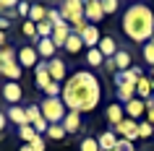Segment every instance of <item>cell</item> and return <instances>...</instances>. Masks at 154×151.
I'll use <instances>...</instances> for the list:
<instances>
[{
    "mask_svg": "<svg viewBox=\"0 0 154 151\" xmlns=\"http://www.w3.org/2000/svg\"><path fill=\"white\" fill-rule=\"evenodd\" d=\"M63 104L68 107V112H94L99 107L102 99V86L99 78L91 71H76L68 76V81L63 83Z\"/></svg>",
    "mask_w": 154,
    "mask_h": 151,
    "instance_id": "obj_1",
    "label": "cell"
},
{
    "mask_svg": "<svg viewBox=\"0 0 154 151\" xmlns=\"http://www.w3.org/2000/svg\"><path fill=\"white\" fill-rule=\"evenodd\" d=\"M123 34L136 44H146L154 39V11L146 3H131L120 21Z\"/></svg>",
    "mask_w": 154,
    "mask_h": 151,
    "instance_id": "obj_2",
    "label": "cell"
},
{
    "mask_svg": "<svg viewBox=\"0 0 154 151\" xmlns=\"http://www.w3.org/2000/svg\"><path fill=\"white\" fill-rule=\"evenodd\" d=\"M39 110H42V117L47 120L50 125H60L63 122V117L68 115V107L63 104V99L57 96V99H42V104H39Z\"/></svg>",
    "mask_w": 154,
    "mask_h": 151,
    "instance_id": "obj_3",
    "label": "cell"
},
{
    "mask_svg": "<svg viewBox=\"0 0 154 151\" xmlns=\"http://www.w3.org/2000/svg\"><path fill=\"white\" fill-rule=\"evenodd\" d=\"M57 11H60V16H63V21L68 26H73L76 21L84 18V3L81 0H65V3L57 5Z\"/></svg>",
    "mask_w": 154,
    "mask_h": 151,
    "instance_id": "obj_4",
    "label": "cell"
},
{
    "mask_svg": "<svg viewBox=\"0 0 154 151\" xmlns=\"http://www.w3.org/2000/svg\"><path fill=\"white\" fill-rule=\"evenodd\" d=\"M105 68L107 71H128V68H133V55H131L128 50H118V52H115V57L112 60H105Z\"/></svg>",
    "mask_w": 154,
    "mask_h": 151,
    "instance_id": "obj_5",
    "label": "cell"
},
{
    "mask_svg": "<svg viewBox=\"0 0 154 151\" xmlns=\"http://www.w3.org/2000/svg\"><path fill=\"white\" fill-rule=\"evenodd\" d=\"M47 71H50V78L55 81V83H65L68 81V63H65L63 57L47 60Z\"/></svg>",
    "mask_w": 154,
    "mask_h": 151,
    "instance_id": "obj_6",
    "label": "cell"
},
{
    "mask_svg": "<svg viewBox=\"0 0 154 151\" xmlns=\"http://www.w3.org/2000/svg\"><path fill=\"white\" fill-rule=\"evenodd\" d=\"M0 96H3L11 107H16V104H21V99H24V89H21L18 81H8V83L3 86V91H0Z\"/></svg>",
    "mask_w": 154,
    "mask_h": 151,
    "instance_id": "obj_7",
    "label": "cell"
},
{
    "mask_svg": "<svg viewBox=\"0 0 154 151\" xmlns=\"http://www.w3.org/2000/svg\"><path fill=\"white\" fill-rule=\"evenodd\" d=\"M16 60H18L21 68H37V65L42 63L39 55H37V50H34L32 44H24V47L18 50V52H16Z\"/></svg>",
    "mask_w": 154,
    "mask_h": 151,
    "instance_id": "obj_8",
    "label": "cell"
},
{
    "mask_svg": "<svg viewBox=\"0 0 154 151\" xmlns=\"http://www.w3.org/2000/svg\"><path fill=\"white\" fill-rule=\"evenodd\" d=\"M115 135H120V138H125V141L133 143L138 138V122H136V120H131V117H125L120 125H115Z\"/></svg>",
    "mask_w": 154,
    "mask_h": 151,
    "instance_id": "obj_9",
    "label": "cell"
},
{
    "mask_svg": "<svg viewBox=\"0 0 154 151\" xmlns=\"http://www.w3.org/2000/svg\"><path fill=\"white\" fill-rule=\"evenodd\" d=\"M84 18H86L91 26H97L99 21L105 18V13H102V3H99V0H86V3H84Z\"/></svg>",
    "mask_w": 154,
    "mask_h": 151,
    "instance_id": "obj_10",
    "label": "cell"
},
{
    "mask_svg": "<svg viewBox=\"0 0 154 151\" xmlns=\"http://www.w3.org/2000/svg\"><path fill=\"white\" fill-rule=\"evenodd\" d=\"M123 110H125V117H131V120H136V122H138V120L146 115V102L136 96V99H131L128 104H123Z\"/></svg>",
    "mask_w": 154,
    "mask_h": 151,
    "instance_id": "obj_11",
    "label": "cell"
},
{
    "mask_svg": "<svg viewBox=\"0 0 154 151\" xmlns=\"http://www.w3.org/2000/svg\"><path fill=\"white\" fill-rule=\"evenodd\" d=\"M63 128H65V133H68V135L81 133V130H84V117L79 115V112H68V115L63 117Z\"/></svg>",
    "mask_w": 154,
    "mask_h": 151,
    "instance_id": "obj_12",
    "label": "cell"
},
{
    "mask_svg": "<svg viewBox=\"0 0 154 151\" xmlns=\"http://www.w3.org/2000/svg\"><path fill=\"white\" fill-rule=\"evenodd\" d=\"M34 50H37V55H39V60H52V57H57V47L52 44V39H37V44H34Z\"/></svg>",
    "mask_w": 154,
    "mask_h": 151,
    "instance_id": "obj_13",
    "label": "cell"
},
{
    "mask_svg": "<svg viewBox=\"0 0 154 151\" xmlns=\"http://www.w3.org/2000/svg\"><path fill=\"white\" fill-rule=\"evenodd\" d=\"M34 83H37V89L39 91H45V89L52 83V78H50V71H47V63L42 60L37 68H34Z\"/></svg>",
    "mask_w": 154,
    "mask_h": 151,
    "instance_id": "obj_14",
    "label": "cell"
},
{
    "mask_svg": "<svg viewBox=\"0 0 154 151\" xmlns=\"http://www.w3.org/2000/svg\"><path fill=\"white\" fill-rule=\"evenodd\" d=\"M97 50L105 55V60H112L115 57V52H118V42H115V37H110V34H105L102 39H99V44H97Z\"/></svg>",
    "mask_w": 154,
    "mask_h": 151,
    "instance_id": "obj_15",
    "label": "cell"
},
{
    "mask_svg": "<svg viewBox=\"0 0 154 151\" xmlns=\"http://www.w3.org/2000/svg\"><path fill=\"white\" fill-rule=\"evenodd\" d=\"M115 96H118V104H128L131 99H136V83H115Z\"/></svg>",
    "mask_w": 154,
    "mask_h": 151,
    "instance_id": "obj_16",
    "label": "cell"
},
{
    "mask_svg": "<svg viewBox=\"0 0 154 151\" xmlns=\"http://www.w3.org/2000/svg\"><path fill=\"white\" fill-rule=\"evenodd\" d=\"M105 117H107V122L110 125H120L123 120H125V110H123V104H118V102H112L110 107H107V112H105Z\"/></svg>",
    "mask_w": 154,
    "mask_h": 151,
    "instance_id": "obj_17",
    "label": "cell"
},
{
    "mask_svg": "<svg viewBox=\"0 0 154 151\" xmlns=\"http://www.w3.org/2000/svg\"><path fill=\"white\" fill-rule=\"evenodd\" d=\"M81 39H84V47L86 50H94L99 44V39H102V34H99V29L97 26H86V29H84V34H81Z\"/></svg>",
    "mask_w": 154,
    "mask_h": 151,
    "instance_id": "obj_18",
    "label": "cell"
},
{
    "mask_svg": "<svg viewBox=\"0 0 154 151\" xmlns=\"http://www.w3.org/2000/svg\"><path fill=\"white\" fill-rule=\"evenodd\" d=\"M97 143H99V151H112L118 146V135L115 130H105V133L97 135Z\"/></svg>",
    "mask_w": 154,
    "mask_h": 151,
    "instance_id": "obj_19",
    "label": "cell"
},
{
    "mask_svg": "<svg viewBox=\"0 0 154 151\" xmlns=\"http://www.w3.org/2000/svg\"><path fill=\"white\" fill-rule=\"evenodd\" d=\"M68 37H71V26L65 24V26H55V29H52V37H50V39H52V44H55V47L60 50V47H65Z\"/></svg>",
    "mask_w": 154,
    "mask_h": 151,
    "instance_id": "obj_20",
    "label": "cell"
},
{
    "mask_svg": "<svg viewBox=\"0 0 154 151\" xmlns=\"http://www.w3.org/2000/svg\"><path fill=\"white\" fill-rule=\"evenodd\" d=\"M154 94V89H152V78H146V76H141L136 83V96L138 99H144V102H149Z\"/></svg>",
    "mask_w": 154,
    "mask_h": 151,
    "instance_id": "obj_21",
    "label": "cell"
},
{
    "mask_svg": "<svg viewBox=\"0 0 154 151\" xmlns=\"http://www.w3.org/2000/svg\"><path fill=\"white\" fill-rule=\"evenodd\" d=\"M5 117H8V122H16L18 128L21 125H29V122H26V112H24V107H8V110H5Z\"/></svg>",
    "mask_w": 154,
    "mask_h": 151,
    "instance_id": "obj_22",
    "label": "cell"
},
{
    "mask_svg": "<svg viewBox=\"0 0 154 151\" xmlns=\"http://www.w3.org/2000/svg\"><path fill=\"white\" fill-rule=\"evenodd\" d=\"M65 52H68V55H79V52H81L84 50V39L81 37H79V34H73L71 32V37H68V42H65Z\"/></svg>",
    "mask_w": 154,
    "mask_h": 151,
    "instance_id": "obj_23",
    "label": "cell"
},
{
    "mask_svg": "<svg viewBox=\"0 0 154 151\" xmlns=\"http://www.w3.org/2000/svg\"><path fill=\"white\" fill-rule=\"evenodd\" d=\"M26 21H32V24H39V21H47V8L39 5V3H32V11H29V18Z\"/></svg>",
    "mask_w": 154,
    "mask_h": 151,
    "instance_id": "obj_24",
    "label": "cell"
},
{
    "mask_svg": "<svg viewBox=\"0 0 154 151\" xmlns=\"http://www.w3.org/2000/svg\"><path fill=\"white\" fill-rule=\"evenodd\" d=\"M86 65H89V68H105V55H102L97 47L86 50Z\"/></svg>",
    "mask_w": 154,
    "mask_h": 151,
    "instance_id": "obj_25",
    "label": "cell"
},
{
    "mask_svg": "<svg viewBox=\"0 0 154 151\" xmlns=\"http://www.w3.org/2000/svg\"><path fill=\"white\" fill-rule=\"evenodd\" d=\"M24 112H26V122H29V125H34V122L42 117V110H39V104H37V102H29L24 107Z\"/></svg>",
    "mask_w": 154,
    "mask_h": 151,
    "instance_id": "obj_26",
    "label": "cell"
},
{
    "mask_svg": "<svg viewBox=\"0 0 154 151\" xmlns=\"http://www.w3.org/2000/svg\"><path fill=\"white\" fill-rule=\"evenodd\" d=\"M21 71H24V68L18 65V60H16V63L3 65V76H5L8 81H18V78H21Z\"/></svg>",
    "mask_w": 154,
    "mask_h": 151,
    "instance_id": "obj_27",
    "label": "cell"
},
{
    "mask_svg": "<svg viewBox=\"0 0 154 151\" xmlns=\"http://www.w3.org/2000/svg\"><path fill=\"white\" fill-rule=\"evenodd\" d=\"M16 52H18V50H13V47H11V44H5V47L0 50V65L16 63Z\"/></svg>",
    "mask_w": 154,
    "mask_h": 151,
    "instance_id": "obj_28",
    "label": "cell"
},
{
    "mask_svg": "<svg viewBox=\"0 0 154 151\" xmlns=\"http://www.w3.org/2000/svg\"><path fill=\"white\" fill-rule=\"evenodd\" d=\"M18 138H21V143H32L34 138H37V130H34L32 125H21L18 128Z\"/></svg>",
    "mask_w": 154,
    "mask_h": 151,
    "instance_id": "obj_29",
    "label": "cell"
},
{
    "mask_svg": "<svg viewBox=\"0 0 154 151\" xmlns=\"http://www.w3.org/2000/svg\"><path fill=\"white\" fill-rule=\"evenodd\" d=\"M79 151H99V143L94 135H84L81 143H79Z\"/></svg>",
    "mask_w": 154,
    "mask_h": 151,
    "instance_id": "obj_30",
    "label": "cell"
},
{
    "mask_svg": "<svg viewBox=\"0 0 154 151\" xmlns=\"http://www.w3.org/2000/svg\"><path fill=\"white\" fill-rule=\"evenodd\" d=\"M141 55H144V63H146V65H149V68L154 71V39H152V42H146V44H144V50H141Z\"/></svg>",
    "mask_w": 154,
    "mask_h": 151,
    "instance_id": "obj_31",
    "label": "cell"
},
{
    "mask_svg": "<svg viewBox=\"0 0 154 151\" xmlns=\"http://www.w3.org/2000/svg\"><path fill=\"white\" fill-rule=\"evenodd\" d=\"M154 135V128H152V122L149 120H138V138H152Z\"/></svg>",
    "mask_w": 154,
    "mask_h": 151,
    "instance_id": "obj_32",
    "label": "cell"
},
{
    "mask_svg": "<svg viewBox=\"0 0 154 151\" xmlns=\"http://www.w3.org/2000/svg\"><path fill=\"white\" fill-rule=\"evenodd\" d=\"M65 128H63V122L60 125H50V130H47V138H52V141H63L65 138Z\"/></svg>",
    "mask_w": 154,
    "mask_h": 151,
    "instance_id": "obj_33",
    "label": "cell"
},
{
    "mask_svg": "<svg viewBox=\"0 0 154 151\" xmlns=\"http://www.w3.org/2000/svg\"><path fill=\"white\" fill-rule=\"evenodd\" d=\"M47 21L52 26H65V21H63V16H60L57 8H47Z\"/></svg>",
    "mask_w": 154,
    "mask_h": 151,
    "instance_id": "obj_34",
    "label": "cell"
},
{
    "mask_svg": "<svg viewBox=\"0 0 154 151\" xmlns=\"http://www.w3.org/2000/svg\"><path fill=\"white\" fill-rule=\"evenodd\" d=\"M99 3H102V0H99ZM118 8H120V3H118V0H105V3H102V13H105V16L118 13Z\"/></svg>",
    "mask_w": 154,
    "mask_h": 151,
    "instance_id": "obj_35",
    "label": "cell"
},
{
    "mask_svg": "<svg viewBox=\"0 0 154 151\" xmlns=\"http://www.w3.org/2000/svg\"><path fill=\"white\" fill-rule=\"evenodd\" d=\"M21 32H24V37L37 39V24H32V21H21Z\"/></svg>",
    "mask_w": 154,
    "mask_h": 151,
    "instance_id": "obj_36",
    "label": "cell"
},
{
    "mask_svg": "<svg viewBox=\"0 0 154 151\" xmlns=\"http://www.w3.org/2000/svg\"><path fill=\"white\" fill-rule=\"evenodd\" d=\"M29 11H32V3H18L16 5V16H21L26 21V18H29Z\"/></svg>",
    "mask_w": 154,
    "mask_h": 151,
    "instance_id": "obj_37",
    "label": "cell"
},
{
    "mask_svg": "<svg viewBox=\"0 0 154 151\" xmlns=\"http://www.w3.org/2000/svg\"><path fill=\"white\" fill-rule=\"evenodd\" d=\"M29 146H32L34 151H45V149H47V143H45V138H42V135H37V138H34Z\"/></svg>",
    "mask_w": 154,
    "mask_h": 151,
    "instance_id": "obj_38",
    "label": "cell"
},
{
    "mask_svg": "<svg viewBox=\"0 0 154 151\" xmlns=\"http://www.w3.org/2000/svg\"><path fill=\"white\" fill-rule=\"evenodd\" d=\"M115 151H133V143L125 141V138H118V146H115Z\"/></svg>",
    "mask_w": 154,
    "mask_h": 151,
    "instance_id": "obj_39",
    "label": "cell"
},
{
    "mask_svg": "<svg viewBox=\"0 0 154 151\" xmlns=\"http://www.w3.org/2000/svg\"><path fill=\"white\" fill-rule=\"evenodd\" d=\"M146 120L152 122V128H154V96L146 102Z\"/></svg>",
    "mask_w": 154,
    "mask_h": 151,
    "instance_id": "obj_40",
    "label": "cell"
},
{
    "mask_svg": "<svg viewBox=\"0 0 154 151\" xmlns=\"http://www.w3.org/2000/svg\"><path fill=\"white\" fill-rule=\"evenodd\" d=\"M8 29H11V18L0 16V32H8Z\"/></svg>",
    "mask_w": 154,
    "mask_h": 151,
    "instance_id": "obj_41",
    "label": "cell"
},
{
    "mask_svg": "<svg viewBox=\"0 0 154 151\" xmlns=\"http://www.w3.org/2000/svg\"><path fill=\"white\" fill-rule=\"evenodd\" d=\"M5 128H8V117H5V112H0V135H3Z\"/></svg>",
    "mask_w": 154,
    "mask_h": 151,
    "instance_id": "obj_42",
    "label": "cell"
},
{
    "mask_svg": "<svg viewBox=\"0 0 154 151\" xmlns=\"http://www.w3.org/2000/svg\"><path fill=\"white\" fill-rule=\"evenodd\" d=\"M5 44H8V42H5V32H0V50L5 47Z\"/></svg>",
    "mask_w": 154,
    "mask_h": 151,
    "instance_id": "obj_43",
    "label": "cell"
},
{
    "mask_svg": "<svg viewBox=\"0 0 154 151\" xmlns=\"http://www.w3.org/2000/svg\"><path fill=\"white\" fill-rule=\"evenodd\" d=\"M18 151H34V149L29 146V143H21V149H18Z\"/></svg>",
    "mask_w": 154,
    "mask_h": 151,
    "instance_id": "obj_44",
    "label": "cell"
},
{
    "mask_svg": "<svg viewBox=\"0 0 154 151\" xmlns=\"http://www.w3.org/2000/svg\"><path fill=\"white\" fill-rule=\"evenodd\" d=\"M0 76H3V65H0Z\"/></svg>",
    "mask_w": 154,
    "mask_h": 151,
    "instance_id": "obj_45",
    "label": "cell"
}]
</instances>
